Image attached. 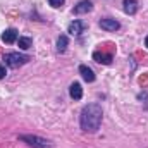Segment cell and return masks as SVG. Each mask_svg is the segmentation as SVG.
<instances>
[{
	"label": "cell",
	"mask_w": 148,
	"mask_h": 148,
	"mask_svg": "<svg viewBox=\"0 0 148 148\" xmlns=\"http://www.w3.org/2000/svg\"><path fill=\"white\" fill-rule=\"evenodd\" d=\"M3 60L9 67L16 69V67H21V66L28 64L31 59H29V55H23V53H17V52H9V53L3 55Z\"/></svg>",
	"instance_id": "obj_3"
},
{
	"label": "cell",
	"mask_w": 148,
	"mask_h": 148,
	"mask_svg": "<svg viewBox=\"0 0 148 148\" xmlns=\"http://www.w3.org/2000/svg\"><path fill=\"white\" fill-rule=\"evenodd\" d=\"M91 9H93V3H91L90 0H81L77 5H74L73 12L74 14H88Z\"/></svg>",
	"instance_id": "obj_5"
},
{
	"label": "cell",
	"mask_w": 148,
	"mask_h": 148,
	"mask_svg": "<svg viewBox=\"0 0 148 148\" xmlns=\"http://www.w3.org/2000/svg\"><path fill=\"white\" fill-rule=\"evenodd\" d=\"M69 95H71L73 100H81V97H83V88H81L79 83H73V84H71V88H69Z\"/></svg>",
	"instance_id": "obj_11"
},
{
	"label": "cell",
	"mask_w": 148,
	"mask_h": 148,
	"mask_svg": "<svg viewBox=\"0 0 148 148\" xmlns=\"http://www.w3.org/2000/svg\"><path fill=\"white\" fill-rule=\"evenodd\" d=\"M103 112L98 103H88L83 107L81 115H79V124L84 133H97L102 124Z\"/></svg>",
	"instance_id": "obj_1"
},
{
	"label": "cell",
	"mask_w": 148,
	"mask_h": 148,
	"mask_svg": "<svg viewBox=\"0 0 148 148\" xmlns=\"http://www.w3.org/2000/svg\"><path fill=\"white\" fill-rule=\"evenodd\" d=\"M5 74H7L5 67H3V66H0V79H3V77H5Z\"/></svg>",
	"instance_id": "obj_15"
},
{
	"label": "cell",
	"mask_w": 148,
	"mask_h": 148,
	"mask_svg": "<svg viewBox=\"0 0 148 148\" xmlns=\"http://www.w3.org/2000/svg\"><path fill=\"white\" fill-rule=\"evenodd\" d=\"M122 9H124L126 14L133 16V14H136V10H138V2H136V0H124V2H122Z\"/></svg>",
	"instance_id": "obj_9"
},
{
	"label": "cell",
	"mask_w": 148,
	"mask_h": 148,
	"mask_svg": "<svg viewBox=\"0 0 148 148\" xmlns=\"http://www.w3.org/2000/svg\"><path fill=\"white\" fill-rule=\"evenodd\" d=\"M93 59L98 62V64H105L109 66L112 62V53H105V52H95L93 53Z\"/></svg>",
	"instance_id": "obj_8"
},
{
	"label": "cell",
	"mask_w": 148,
	"mask_h": 148,
	"mask_svg": "<svg viewBox=\"0 0 148 148\" xmlns=\"http://www.w3.org/2000/svg\"><path fill=\"white\" fill-rule=\"evenodd\" d=\"M19 140L28 143L29 147H33V148H53V143L50 140H45V138L36 136V134H21Z\"/></svg>",
	"instance_id": "obj_2"
},
{
	"label": "cell",
	"mask_w": 148,
	"mask_h": 148,
	"mask_svg": "<svg viewBox=\"0 0 148 148\" xmlns=\"http://www.w3.org/2000/svg\"><path fill=\"white\" fill-rule=\"evenodd\" d=\"M79 74L83 76V79H84L86 83H93V81L97 79L95 73H93V71H91L88 66H84V64H83V66H79Z\"/></svg>",
	"instance_id": "obj_6"
},
{
	"label": "cell",
	"mask_w": 148,
	"mask_h": 148,
	"mask_svg": "<svg viewBox=\"0 0 148 148\" xmlns=\"http://www.w3.org/2000/svg\"><path fill=\"white\" fill-rule=\"evenodd\" d=\"M67 45H69V38L66 36V35H60V36L57 38V52L59 53H64L67 50Z\"/></svg>",
	"instance_id": "obj_12"
},
{
	"label": "cell",
	"mask_w": 148,
	"mask_h": 148,
	"mask_svg": "<svg viewBox=\"0 0 148 148\" xmlns=\"http://www.w3.org/2000/svg\"><path fill=\"white\" fill-rule=\"evenodd\" d=\"M100 28L102 29H105V31H117L119 28H121V23L119 21H115V19H112V17H105V19H100Z\"/></svg>",
	"instance_id": "obj_4"
},
{
	"label": "cell",
	"mask_w": 148,
	"mask_h": 148,
	"mask_svg": "<svg viewBox=\"0 0 148 148\" xmlns=\"http://www.w3.org/2000/svg\"><path fill=\"white\" fill-rule=\"evenodd\" d=\"M145 47H147V48H148V36L145 38Z\"/></svg>",
	"instance_id": "obj_16"
},
{
	"label": "cell",
	"mask_w": 148,
	"mask_h": 148,
	"mask_svg": "<svg viewBox=\"0 0 148 148\" xmlns=\"http://www.w3.org/2000/svg\"><path fill=\"white\" fill-rule=\"evenodd\" d=\"M17 45H19V48H21V50H28V48H31L33 40H31V38H28V36H19Z\"/></svg>",
	"instance_id": "obj_13"
},
{
	"label": "cell",
	"mask_w": 148,
	"mask_h": 148,
	"mask_svg": "<svg viewBox=\"0 0 148 148\" xmlns=\"http://www.w3.org/2000/svg\"><path fill=\"white\" fill-rule=\"evenodd\" d=\"M2 41H5V43H14V41H17V31L12 29V28L5 29V31L2 33Z\"/></svg>",
	"instance_id": "obj_10"
},
{
	"label": "cell",
	"mask_w": 148,
	"mask_h": 148,
	"mask_svg": "<svg viewBox=\"0 0 148 148\" xmlns=\"http://www.w3.org/2000/svg\"><path fill=\"white\" fill-rule=\"evenodd\" d=\"M86 26H84V23H81V21H73L71 24H69V29H67V33H71L73 36H77V35H81L83 33V29H84Z\"/></svg>",
	"instance_id": "obj_7"
},
{
	"label": "cell",
	"mask_w": 148,
	"mask_h": 148,
	"mask_svg": "<svg viewBox=\"0 0 148 148\" xmlns=\"http://www.w3.org/2000/svg\"><path fill=\"white\" fill-rule=\"evenodd\" d=\"M64 2H66V0H48V3H50L53 9H59V7H62V5H64Z\"/></svg>",
	"instance_id": "obj_14"
}]
</instances>
